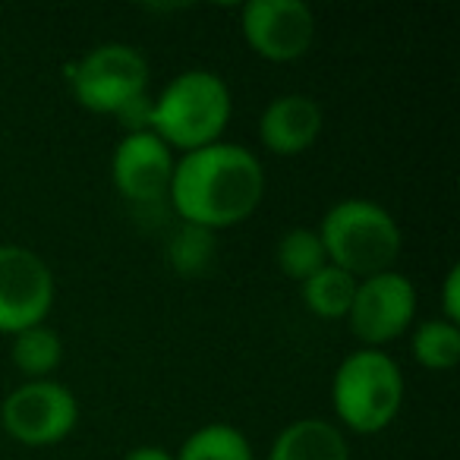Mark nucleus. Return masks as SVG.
I'll return each mask as SVG.
<instances>
[{"mask_svg": "<svg viewBox=\"0 0 460 460\" xmlns=\"http://www.w3.org/2000/svg\"><path fill=\"white\" fill-rule=\"evenodd\" d=\"M70 85L76 102L95 114H129L146 104L148 60L133 45L104 41L73 64Z\"/></svg>", "mask_w": 460, "mask_h": 460, "instance_id": "nucleus-5", "label": "nucleus"}, {"mask_svg": "<svg viewBox=\"0 0 460 460\" xmlns=\"http://www.w3.org/2000/svg\"><path fill=\"white\" fill-rule=\"evenodd\" d=\"M123 460H177V457L158 445H139V447H133V451H127Z\"/></svg>", "mask_w": 460, "mask_h": 460, "instance_id": "nucleus-20", "label": "nucleus"}, {"mask_svg": "<svg viewBox=\"0 0 460 460\" xmlns=\"http://www.w3.org/2000/svg\"><path fill=\"white\" fill-rule=\"evenodd\" d=\"M334 413L347 429L359 435H376L397 416L403 403L401 366L376 347L341 359L332 382Z\"/></svg>", "mask_w": 460, "mask_h": 460, "instance_id": "nucleus-4", "label": "nucleus"}, {"mask_svg": "<svg viewBox=\"0 0 460 460\" xmlns=\"http://www.w3.org/2000/svg\"><path fill=\"white\" fill-rule=\"evenodd\" d=\"M441 309H445V322L457 325L460 322V265H451L441 284Z\"/></svg>", "mask_w": 460, "mask_h": 460, "instance_id": "nucleus-19", "label": "nucleus"}, {"mask_svg": "<svg viewBox=\"0 0 460 460\" xmlns=\"http://www.w3.org/2000/svg\"><path fill=\"white\" fill-rule=\"evenodd\" d=\"M416 315V288L407 275L388 269L372 278H363L353 294L350 332L363 341L366 347H382L388 341L401 338Z\"/></svg>", "mask_w": 460, "mask_h": 460, "instance_id": "nucleus-8", "label": "nucleus"}, {"mask_svg": "<svg viewBox=\"0 0 460 460\" xmlns=\"http://www.w3.org/2000/svg\"><path fill=\"white\" fill-rule=\"evenodd\" d=\"M240 22L252 51L275 64L303 58L315 39V13L303 0H250Z\"/></svg>", "mask_w": 460, "mask_h": 460, "instance_id": "nucleus-9", "label": "nucleus"}, {"mask_svg": "<svg viewBox=\"0 0 460 460\" xmlns=\"http://www.w3.org/2000/svg\"><path fill=\"white\" fill-rule=\"evenodd\" d=\"M322 123L325 117H322L319 102L303 92H290V95H278L265 104L262 117H259V139L269 152L294 158L319 139Z\"/></svg>", "mask_w": 460, "mask_h": 460, "instance_id": "nucleus-11", "label": "nucleus"}, {"mask_svg": "<svg viewBox=\"0 0 460 460\" xmlns=\"http://www.w3.org/2000/svg\"><path fill=\"white\" fill-rule=\"evenodd\" d=\"M173 155L171 146L161 142L152 129H129L114 148L111 158V177L123 199L139 205H152L171 192L173 177Z\"/></svg>", "mask_w": 460, "mask_h": 460, "instance_id": "nucleus-10", "label": "nucleus"}, {"mask_svg": "<svg viewBox=\"0 0 460 460\" xmlns=\"http://www.w3.org/2000/svg\"><path fill=\"white\" fill-rule=\"evenodd\" d=\"M230 89L217 73L186 70L173 76L148 104L146 129H152L171 148L196 152L221 139L224 127L230 123Z\"/></svg>", "mask_w": 460, "mask_h": 460, "instance_id": "nucleus-2", "label": "nucleus"}, {"mask_svg": "<svg viewBox=\"0 0 460 460\" xmlns=\"http://www.w3.org/2000/svg\"><path fill=\"white\" fill-rule=\"evenodd\" d=\"M16 369L22 376H29V382L35 378L51 376L64 359V341L58 338V332H51L48 325H32L26 332L13 334V347H10Z\"/></svg>", "mask_w": 460, "mask_h": 460, "instance_id": "nucleus-15", "label": "nucleus"}, {"mask_svg": "<svg viewBox=\"0 0 460 460\" xmlns=\"http://www.w3.org/2000/svg\"><path fill=\"white\" fill-rule=\"evenodd\" d=\"M275 262L284 275L300 284L306 278H313L319 269H325L328 256H325V246H322L319 230H309V227L288 230L275 246Z\"/></svg>", "mask_w": 460, "mask_h": 460, "instance_id": "nucleus-16", "label": "nucleus"}, {"mask_svg": "<svg viewBox=\"0 0 460 460\" xmlns=\"http://www.w3.org/2000/svg\"><path fill=\"white\" fill-rule=\"evenodd\" d=\"M54 303V275L35 250L20 243L0 246V332L16 334L45 325Z\"/></svg>", "mask_w": 460, "mask_h": 460, "instance_id": "nucleus-7", "label": "nucleus"}, {"mask_svg": "<svg viewBox=\"0 0 460 460\" xmlns=\"http://www.w3.org/2000/svg\"><path fill=\"white\" fill-rule=\"evenodd\" d=\"M265 196V167L246 146L211 142L183 152L173 164L171 199L183 224L205 230L240 224L259 208Z\"/></svg>", "mask_w": 460, "mask_h": 460, "instance_id": "nucleus-1", "label": "nucleus"}, {"mask_svg": "<svg viewBox=\"0 0 460 460\" xmlns=\"http://www.w3.org/2000/svg\"><path fill=\"white\" fill-rule=\"evenodd\" d=\"M79 422V403L70 388L51 378H35L0 403V426L22 445H54Z\"/></svg>", "mask_w": 460, "mask_h": 460, "instance_id": "nucleus-6", "label": "nucleus"}, {"mask_svg": "<svg viewBox=\"0 0 460 460\" xmlns=\"http://www.w3.org/2000/svg\"><path fill=\"white\" fill-rule=\"evenodd\" d=\"M171 259H173V265H177V271H183V275L202 271L205 262L211 259V230L186 224L177 234V240H173Z\"/></svg>", "mask_w": 460, "mask_h": 460, "instance_id": "nucleus-18", "label": "nucleus"}, {"mask_svg": "<svg viewBox=\"0 0 460 460\" xmlns=\"http://www.w3.org/2000/svg\"><path fill=\"white\" fill-rule=\"evenodd\" d=\"M413 357L426 369H454L460 359V328L445 319L422 322L413 332Z\"/></svg>", "mask_w": 460, "mask_h": 460, "instance_id": "nucleus-17", "label": "nucleus"}, {"mask_svg": "<svg viewBox=\"0 0 460 460\" xmlns=\"http://www.w3.org/2000/svg\"><path fill=\"white\" fill-rule=\"evenodd\" d=\"M269 460H350V447L334 422L306 416L278 432Z\"/></svg>", "mask_w": 460, "mask_h": 460, "instance_id": "nucleus-12", "label": "nucleus"}, {"mask_svg": "<svg viewBox=\"0 0 460 460\" xmlns=\"http://www.w3.org/2000/svg\"><path fill=\"white\" fill-rule=\"evenodd\" d=\"M357 284H359L357 278L328 262L325 269H319L313 278H306V281L300 284L303 303H306L309 313H315L319 319H347L353 294H357Z\"/></svg>", "mask_w": 460, "mask_h": 460, "instance_id": "nucleus-13", "label": "nucleus"}, {"mask_svg": "<svg viewBox=\"0 0 460 460\" xmlns=\"http://www.w3.org/2000/svg\"><path fill=\"white\" fill-rule=\"evenodd\" d=\"M319 237L332 265L357 281L388 271L401 252V227L372 199H341L325 211Z\"/></svg>", "mask_w": 460, "mask_h": 460, "instance_id": "nucleus-3", "label": "nucleus"}, {"mask_svg": "<svg viewBox=\"0 0 460 460\" xmlns=\"http://www.w3.org/2000/svg\"><path fill=\"white\" fill-rule=\"evenodd\" d=\"M177 460H252L250 438L230 422H208L183 441Z\"/></svg>", "mask_w": 460, "mask_h": 460, "instance_id": "nucleus-14", "label": "nucleus"}]
</instances>
